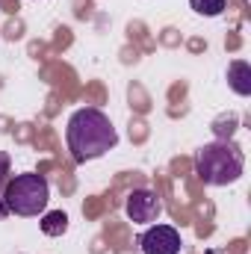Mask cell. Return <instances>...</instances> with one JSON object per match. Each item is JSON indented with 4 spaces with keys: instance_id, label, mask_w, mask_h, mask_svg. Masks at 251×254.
<instances>
[{
    "instance_id": "1",
    "label": "cell",
    "mask_w": 251,
    "mask_h": 254,
    "mask_svg": "<svg viewBox=\"0 0 251 254\" xmlns=\"http://www.w3.org/2000/svg\"><path fill=\"white\" fill-rule=\"evenodd\" d=\"M65 139H68V151H71L74 163H89V160L104 157L110 148H116L119 133L107 113H101L95 107H83L68 119Z\"/></svg>"
},
{
    "instance_id": "2",
    "label": "cell",
    "mask_w": 251,
    "mask_h": 254,
    "mask_svg": "<svg viewBox=\"0 0 251 254\" xmlns=\"http://www.w3.org/2000/svg\"><path fill=\"white\" fill-rule=\"evenodd\" d=\"M246 169V157L243 151L228 142V139H216L198 148L195 154V175L207 184V187H228L234 181H240Z\"/></svg>"
},
{
    "instance_id": "3",
    "label": "cell",
    "mask_w": 251,
    "mask_h": 254,
    "mask_svg": "<svg viewBox=\"0 0 251 254\" xmlns=\"http://www.w3.org/2000/svg\"><path fill=\"white\" fill-rule=\"evenodd\" d=\"M48 198H51V187L42 175L36 172H27V175H15L6 190H3V201H6V210L15 213V216H39L45 213L48 207Z\"/></svg>"
},
{
    "instance_id": "4",
    "label": "cell",
    "mask_w": 251,
    "mask_h": 254,
    "mask_svg": "<svg viewBox=\"0 0 251 254\" xmlns=\"http://www.w3.org/2000/svg\"><path fill=\"white\" fill-rule=\"evenodd\" d=\"M142 254H181V234L172 225H151L139 237Z\"/></svg>"
},
{
    "instance_id": "5",
    "label": "cell",
    "mask_w": 251,
    "mask_h": 254,
    "mask_svg": "<svg viewBox=\"0 0 251 254\" xmlns=\"http://www.w3.org/2000/svg\"><path fill=\"white\" fill-rule=\"evenodd\" d=\"M125 210H127V216H130V222H136V225H151V222L160 219L163 204H160V195H157V192L133 190L130 195H127Z\"/></svg>"
},
{
    "instance_id": "6",
    "label": "cell",
    "mask_w": 251,
    "mask_h": 254,
    "mask_svg": "<svg viewBox=\"0 0 251 254\" xmlns=\"http://www.w3.org/2000/svg\"><path fill=\"white\" fill-rule=\"evenodd\" d=\"M228 86L243 98L251 95V65L246 60H234L228 65Z\"/></svg>"
},
{
    "instance_id": "7",
    "label": "cell",
    "mask_w": 251,
    "mask_h": 254,
    "mask_svg": "<svg viewBox=\"0 0 251 254\" xmlns=\"http://www.w3.org/2000/svg\"><path fill=\"white\" fill-rule=\"evenodd\" d=\"M65 228H68V216H65L63 210H51V213L42 216V234H48V237H63Z\"/></svg>"
},
{
    "instance_id": "8",
    "label": "cell",
    "mask_w": 251,
    "mask_h": 254,
    "mask_svg": "<svg viewBox=\"0 0 251 254\" xmlns=\"http://www.w3.org/2000/svg\"><path fill=\"white\" fill-rule=\"evenodd\" d=\"M189 6L198 15H207V18H216V15L225 12V0H189Z\"/></svg>"
},
{
    "instance_id": "9",
    "label": "cell",
    "mask_w": 251,
    "mask_h": 254,
    "mask_svg": "<svg viewBox=\"0 0 251 254\" xmlns=\"http://www.w3.org/2000/svg\"><path fill=\"white\" fill-rule=\"evenodd\" d=\"M213 130H216V136H219V139H231V136H234V130H237V116L219 119V122L213 125Z\"/></svg>"
},
{
    "instance_id": "10",
    "label": "cell",
    "mask_w": 251,
    "mask_h": 254,
    "mask_svg": "<svg viewBox=\"0 0 251 254\" xmlns=\"http://www.w3.org/2000/svg\"><path fill=\"white\" fill-rule=\"evenodd\" d=\"M9 169H12V160H9V154H6V151H0V184L6 181Z\"/></svg>"
},
{
    "instance_id": "11",
    "label": "cell",
    "mask_w": 251,
    "mask_h": 254,
    "mask_svg": "<svg viewBox=\"0 0 251 254\" xmlns=\"http://www.w3.org/2000/svg\"><path fill=\"white\" fill-rule=\"evenodd\" d=\"M6 213H9V210H6V201H3V195H0V219H3Z\"/></svg>"
}]
</instances>
